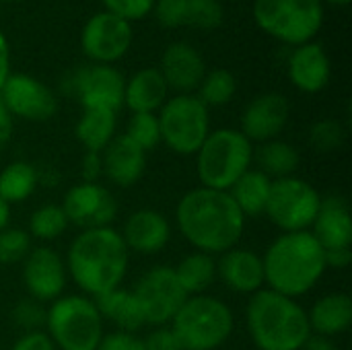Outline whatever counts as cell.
I'll list each match as a JSON object with an SVG mask.
<instances>
[{
    "label": "cell",
    "mask_w": 352,
    "mask_h": 350,
    "mask_svg": "<svg viewBox=\"0 0 352 350\" xmlns=\"http://www.w3.org/2000/svg\"><path fill=\"white\" fill-rule=\"evenodd\" d=\"M101 2L107 12H111L128 23H134V21L146 19L153 12L157 0H101Z\"/></svg>",
    "instance_id": "obj_39"
},
{
    "label": "cell",
    "mask_w": 352,
    "mask_h": 350,
    "mask_svg": "<svg viewBox=\"0 0 352 350\" xmlns=\"http://www.w3.org/2000/svg\"><path fill=\"white\" fill-rule=\"evenodd\" d=\"M8 223H10V204H6L0 198V233L8 227Z\"/></svg>",
    "instance_id": "obj_49"
},
{
    "label": "cell",
    "mask_w": 352,
    "mask_h": 350,
    "mask_svg": "<svg viewBox=\"0 0 352 350\" xmlns=\"http://www.w3.org/2000/svg\"><path fill=\"white\" fill-rule=\"evenodd\" d=\"M291 105L283 93L270 91L252 99L241 113L239 132L254 142H270L276 140L289 124Z\"/></svg>",
    "instance_id": "obj_17"
},
{
    "label": "cell",
    "mask_w": 352,
    "mask_h": 350,
    "mask_svg": "<svg viewBox=\"0 0 352 350\" xmlns=\"http://www.w3.org/2000/svg\"><path fill=\"white\" fill-rule=\"evenodd\" d=\"M97 350H144V342L138 334L116 330V332L103 334Z\"/></svg>",
    "instance_id": "obj_41"
},
{
    "label": "cell",
    "mask_w": 352,
    "mask_h": 350,
    "mask_svg": "<svg viewBox=\"0 0 352 350\" xmlns=\"http://www.w3.org/2000/svg\"><path fill=\"white\" fill-rule=\"evenodd\" d=\"M171 330L182 350H219L233 334L231 307L212 295H194L184 301Z\"/></svg>",
    "instance_id": "obj_6"
},
{
    "label": "cell",
    "mask_w": 352,
    "mask_h": 350,
    "mask_svg": "<svg viewBox=\"0 0 352 350\" xmlns=\"http://www.w3.org/2000/svg\"><path fill=\"white\" fill-rule=\"evenodd\" d=\"M118 111L109 109H82L76 122L74 136L89 153H101L116 136Z\"/></svg>",
    "instance_id": "obj_28"
},
{
    "label": "cell",
    "mask_w": 352,
    "mask_h": 350,
    "mask_svg": "<svg viewBox=\"0 0 352 350\" xmlns=\"http://www.w3.org/2000/svg\"><path fill=\"white\" fill-rule=\"evenodd\" d=\"M352 262V250L351 248H338V250H328L326 252V266L328 268H336V270H344L349 268Z\"/></svg>",
    "instance_id": "obj_45"
},
{
    "label": "cell",
    "mask_w": 352,
    "mask_h": 350,
    "mask_svg": "<svg viewBox=\"0 0 352 350\" xmlns=\"http://www.w3.org/2000/svg\"><path fill=\"white\" fill-rule=\"evenodd\" d=\"M161 142L175 155H196L210 134V111L194 95H173L157 111Z\"/></svg>",
    "instance_id": "obj_9"
},
{
    "label": "cell",
    "mask_w": 352,
    "mask_h": 350,
    "mask_svg": "<svg viewBox=\"0 0 352 350\" xmlns=\"http://www.w3.org/2000/svg\"><path fill=\"white\" fill-rule=\"evenodd\" d=\"M237 93V78L227 68L206 70L198 91L194 93L206 107H223L233 101Z\"/></svg>",
    "instance_id": "obj_32"
},
{
    "label": "cell",
    "mask_w": 352,
    "mask_h": 350,
    "mask_svg": "<svg viewBox=\"0 0 352 350\" xmlns=\"http://www.w3.org/2000/svg\"><path fill=\"white\" fill-rule=\"evenodd\" d=\"M175 225L196 252L221 256L239 245L245 231V217L229 192L200 186L179 198Z\"/></svg>",
    "instance_id": "obj_1"
},
{
    "label": "cell",
    "mask_w": 352,
    "mask_h": 350,
    "mask_svg": "<svg viewBox=\"0 0 352 350\" xmlns=\"http://www.w3.org/2000/svg\"><path fill=\"white\" fill-rule=\"evenodd\" d=\"M134 144H138L144 153L157 149L161 144V130L157 113H132L124 132Z\"/></svg>",
    "instance_id": "obj_35"
},
{
    "label": "cell",
    "mask_w": 352,
    "mask_h": 350,
    "mask_svg": "<svg viewBox=\"0 0 352 350\" xmlns=\"http://www.w3.org/2000/svg\"><path fill=\"white\" fill-rule=\"evenodd\" d=\"M0 101L12 118L25 122H47L58 111L56 93L43 80L25 72H10L0 91Z\"/></svg>",
    "instance_id": "obj_13"
},
{
    "label": "cell",
    "mask_w": 352,
    "mask_h": 350,
    "mask_svg": "<svg viewBox=\"0 0 352 350\" xmlns=\"http://www.w3.org/2000/svg\"><path fill=\"white\" fill-rule=\"evenodd\" d=\"M12 132H14V118L10 116V111L0 101V151H4L8 146Z\"/></svg>",
    "instance_id": "obj_46"
},
{
    "label": "cell",
    "mask_w": 352,
    "mask_h": 350,
    "mask_svg": "<svg viewBox=\"0 0 352 350\" xmlns=\"http://www.w3.org/2000/svg\"><path fill=\"white\" fill-rule=\"evenodd\" d=\"M287 74L293 87L301 93L316 95L324 91L332 76L330 56L318 41L293 47L287 60Z\"/></svg>",
    "instance_id": "obj_19"
},
{
    "label": "cell",
    "mask_w": 352,
    "mask_h": 350,
    "mask_svg": "<svg viewBox=\"0 0 352 350\" xmlns=\"http://www.w3.org/2000/svg\"><path fill=\"white\" fill-rule=\"evenodd\" d=\"M322 206L320 192L301 177H283L272 182L266 217L283 233L309 231Z\"/></svg>",
    "instance_id": "obj_10"
},
{
    "label": "cell",
    "mask_w": 352,
    "mask_h": 350,
    "mask_svg": "<svg viewBox=\"0 0 352 350\" xmlns=\"http://www.w3.org/2000/svg\"><path fill=\"white\" fill-rule=\"evenodd\" d=\"M134 39L132 23L101 10L87 19L80 31V50L91 64H116L122 60Z\"/></svg>",
    "instance_id": "obj_12"
},
{
    "label": "cell",
    "mask_w": 352,
    "mask_h": 350,
    "mask_svg": "<svg viewBox=\"0 0 352 350\" xmlns=\"http://www.w3.org/2000/svg\"><path fill=\"white\" fill-rule=\"evenodd\" d=\"M80 175L82 182H99L103 177V163H101V153H89L85 151L82 161H80Z\"/></svg>",
    "instance_id": "obj_43"
},
{
    "label": "cell",
    "mask_w": 352,
    "mask_h": 350,
    "mask_svg": "<svg viewBox=\"0 0 352 350\" xmlns=\"http://www.w3.org/2000/svg\"><path fill=\"white\" fill-rule=\"evenodd\" d=\"M245 326L258 350H301L311 336L307 309L297 299L270 289L250 297Z\"/></svg>",
    "instance_id": "obj_4"
},
{
    "label": "cell",
    "mask_w": 352,
    "mask_h": 350,
    "mask_svg": "<svg viewBox=\"0 0 352 350\" xmlns=\"http://www.w3.org/2000/svg\"><path fill=\"white\" fill-rule=\"evenodd\" d=\"M159 72L163 74L169 91L177 95L196 93L204 74L206 62L198 47L188 41H173L163 50Z\"/></svg>",
    "instance_id": "obj_18"
},
{
    "label": "cell",
    "mask_w": 352,
    "mask_h": 350,
    "mask_svg": "<svg viewBox=\"0 0 352 350\" xmlns=\"http://www.w3.org/2000/svg\"><path fill=\"white\" fill-rule=\"evenodd\" d=\"M31 250V235L27 231L6 227L0 233V264H23Z\"/></svg>",
    "instance_id": "obj_36"
},
{
    "label": "cell",
    "mask_w": 352,
    "mask_h": 350,
    "mask_svg": "<svg viewBox=\"0 0 352 350\" xmlns=\"http://www.w3.org/2000/svg\"><path fill=\"white\" fill-rule=\"evenodd\" d=\"M301 350H340L338 344L332 340V338H326V336H318V334H311L307 338V342L303 344Z\"/></svg>",
    "instance_id": "obj_48"
},
{
    "label": "cell",
    "mask_w": 352,
    "mask_h": 350,
    "mask_svg": "<svg viewBox=\"0 0 352 350\" xmlns=\"http://www.w3.org/2000/svg\"><path fill=\"white\" fill-rule=\"evenodd\" d=\"M311 334L334 338L352 326V299L349 293H328L307 311Z\"/></svg>",
    "instance_id": "obj_25"
},
{
    "label": "cell",
    "mask_w": 352,
    "mask_h": 350,
    "mask_svg": "<svg viewBox=\"0 0 352 350\" xmlns=\"http://www.w3.org/2000/svg\"><path fill=\"white\" fill-rule=\"evenodd\" d=\"M23 285L31 299L39 303H52L62 297L68 272L64 258L50 245L33 248L23 260Z\"/></svg>",
    "instance_id": "obj_16"
},
{
    "label": "cell",
    "mask_w": 352,
    "mask_h": 350,
    "mask_svg": "<svg viewBox=\"0 0 352 350\" xmlns=\"http://www.w3.org/2000/svg\"><path fill=\"white\" fill-rule=\"evenodd\" d=\"M311 235L320 245L328 250L351 248L352 245V219L349 202L342 196L322 198L320 212L311 225Z\"/></svg>",
    "instance_id": "obj_23"
},
{
    "label": "cell",
    "mask_w": 352,
    "mask_h": 350,
    "mask_svg": "<svg viewBox=\"0 0 352 350\" xmlns=\"http://www.w3.org/2000/svg\"><path fill=\"white\" fill-rule=\"evenodd\" d=\"M93 301H95L97 311L103 318V322L113 324L116 330H120V332L136 334L138 330H142L146 326L142 311H140V305H138L134 293L128 289L118 287L109 293L95 297Z\"/></svg>",
    "instance_id": "obj_26"
},
{
    "label": "cell",
    "mask_w": 352,
    "mask_h": 350,
    "mask_svg": "<svg viewBox=\"0 0 352 350\" xmlns=\"http://www.w3.org/2000/svg\"><path fill=\"white\" fill-rule=\"evenodd\" d=\"M169 99V87L155 66L136 70L124 85V105L132 113H157Z\"/></svg>",
    "instance_id": "obj_24"
},
{
    "label": "cell",
    "mask_w": 352,
    "mask_h": 350,
    "mask_svg": "<svg viewBox=\"0 0 352 350\" xmlns=\"http://www.w3.org/2000/svg\"><path fill=\"white\" fill-rule=\"evenodd\" d=\"M194 157L202 188L229 192L231 186L252 169L254 144L235 128H219L210 130Z\"/></svg>",
    "instance_id": "obj_5"
},
{
    "label": "cell",
    "mask_w": 352,
    "mask_h": 350,
    "mask_svg": "<svg viewBox=\"0 0 352 350\" xmlns=\"http://www.w3.org/2000/svg\"><path fill=\"white\" fill-rule=\"evenodd\" d=\"M10 350H56V347L45 332H27L12 344Z\"/></svg>",
    "instance_id": "obj_44"
},
{
    "label": "cell",
    "mask_w": 352,
    "mask_h": 350,
    "mask_svg": "<svg viewBox=\"0 0 352 350\" xmlns=\"http://www.w3.org/2000/svg\"><path fill=\"white\" fill-rule=\"evenodd\" d=\"M217 278L221 283L239 295H254L262 291L266 285L264 281V264L262 256L248 248H233L219 256L217 260Z\"/></svg>",
    "instance_id": "obj_21"
},
{
    "label": "cell",
    "mask_w": 352,
    "mask_h": 350,
    "mask_svg": "<svg viewBox=\"0 0 352 350\" xmlns=\"http://www.w3.org/2000/svg\"><path fill=\"white\" fill-rule=\"evenodd\" d=\"M124 74L111 64H87L70 78V89L82 109L118 111L124 105Z\"/></svg>",
    "instance_id": "obj_14"
},
{
    "label": "cell",
    "mask_w": 352,
    "mask_h": 350,
    "mask_svg": "<svg viewBox=\"0 0 352 350\" xmlns=\"http://www.w3.org/2000/svg\"><path fill=\"white\" fill-rule=\"evenodd\" d=\"M173 272L188 297L204 295V291H208L212 283L217 281V260L214 256L192 252L179 260Z\"/></svg>",
    "instance_id": "obj_29"
},
{
    "label": "cell",
    "mask_w": 352,
    "mask_h": 350,
    "mask_svg": "<svg viewBox=\"0 0 352 350\" xmlns=\"http://www.w3.org/2000/svg\"><path fill=\"white\" fill-rule=\"evenodd\" d=\"M322 2H328V4H334V6H346V4H351L352 0H322Z\"/></svg>",
    "instance_id": "obj_50"
},
{
    "label": "cell",
    "mask_w": 352,
    "mask_h": 350,
    "mask_svg": "<svg viewBox=\"0 0 352 350\" xmlns=\"http://www.w3.org/2000/svg\"><path fill=\"white\" fill-rule=\"evenodd\" d=\"M103 326L95 301L87 295H62L47 307L45 334L56 350H97Z\"/></svg>",
    "instance_id": "obj_7"
},
{
    "label": "cell",
    "mask_w": 352,
    "mask_h": 350,
    "mask_svg": "<svg viewBox=\"0 0 352 350\" xmlns=\"http://www.w3.org/2000/svg\"><path fill=\"white\" fill-rule=\"evenodd\" d=\"M272 190V179L262 173L260 169L245 171L229 190V196L241 210V215L248 217H262L266 215L268 198Z\"/></svg>",
    "instance_id": "obj_27"
},
{
    "label": "cell",
    "mask_w": 352,
    "mask_h": 350,
    "mask_svg": "<svg viewBox=\"0 0 352 350\" xmlns=\"http://www.w3.org/2000/svg\"><path fill=\"white\" fill-rule=\"evenodd\" d=\"M62 210L68 223L80 229L111 227L118 217V202L113 194L99 182H80L72 186L62 200Z\"/></svg>",
    "instance_id": "obj_15"
},
{
    "label": "cell",
    "mask_w": 352,
    "mask_h": 350,
    "mask_svg": "<svg viewBox=\"0 0 352 350\" xmlns=\"http://www.w3.org/2000/svg\"><path fill=\"white\" fill-rule=\"evenodd\" d=\"M153 12L165 29L186 27V0H157Z\"/></svg>",
    "instance_id": "obj_40"
},
{
    "label": "cell",
    "mask_w": 352,
    "mask_h": 350,
    "mask_svg": "<svg viewBox=\"0 0 352 350\" xmlns=\"http://www.w3.org/2000/svg\"><path fill=\"white\" fill-rule=\"evenodd\" d=\"M225 21L221 0H186V27L212 31Z\"/></svg>",
    "instance_id": "obj_34"
},
{
    "label": "cell",
    "mask_w": 352,
    "mask_h": 350,
    "mask_svg": "<svg viewBox=\"0 0 352 350\" xmlns=\"http://www.w3.org/2000/svg\"><path fill=\"white\" fill-rule=\"evenodd\" d=\"M254 159L258 161L260 171L266 173L272 182L295 175L301 163L299 151L291 142H285L278 138L264 142L258 151H254Z\"/></svg>",
    "instance_id": "obj_30"
},
{
    "label": "cell",
    "mask_w": 352,
    "mask_h": 350,
    "mask_svg": "<svg viewBox=\"0 0 352 350\" xmlns=\"http://www.w3.org/2000/svg\"><path fill=\"white\" fill-rule=\"evenodd\" d=\"M45 316H47V309L43 307V303H39L31 297L21 299L10 311L12 324L19 330H23L25 334L27 332H41V328H45Z\"/></svg>",
    "instance_id": "obj_38"
},
{
    "label": "cell",
    "mask_w": 352,
    "mask_h": 350,
    "mask_svg": "<svg viewBox=\"0 0 352 350\" xmlns=\"http://www.w3.org/2000/svg\"><path fill=\"white\" fill-rule=\"evenodd\" d=\"M68 219L66 212L62 210L60 204H43L33 215L29 217V235L31 239L39 241H54L62 237L68 229Z\"/></svg>",
    "instance_id": "obj_33"
},
{
    "label": "cell",
    "mask_w": 352,
    "mask_h": 350,
    "mask_svg": "<svg viewBox=\"0 0 352 350\" xmlns=\"http://www.w3.org/2000/svg\"><path fill=\"white\" fill-rule=\"evenodd\" d=\"M4 2H23V0H4Z\"/></svg>",
    "instance_id": "obj_51"
},
{
    "label": "cell",
    "mask_w": 352,
    "mask_h": 350,
    "mask_svg": "<svg viewBox=\"0 0 352 350\" xmlns=\"http://www.w3.org/2000/svg\"><path fill=\"white\" fill-rule=\"evenodd\" d=\"M103 175L118 188H132L146 171V153L126 134H116L101 151Z\"/></svg>",
    "instance_id": "obj_22"
},
{
    "label": "cell",
    "mask_w": 352,
    "mask_h": 350,
    "mask_svg": "<svg viewBox=\"0 0 352 350\" xmlns=\"http://www.w3.org/2000/svg\"><path fill=\"white\" fill-rule=\"evenodd\" d=\"M120 235L128 252L140 256H155L163 252L165 245L169 243L171 225L163 212L155 208H140L126 219Z\"/></svg>",
    "instance_id": "obj_20"
},
{
    "label": "cell",
    "mask_w": 352,
    "mask_h": 350,
    "mask_svg": "<svg viewBox=\"0 0 352 350\" xmlns=\"http://www.w3.org/2000/svg\"><path fill=\"white\" fill-rule=\"evenodd\" d=\"M264 281L270 291L299 299L326 274V250L311 231L280 233L264 252Z\"/></svg>",
    "instance_id": "obj_3"
},
{
    "label": "cell",
    "mask_w": 352,
    "mask_h": 350,
    "mask_svg": "<svg viewBox=\"0 0 352 350\" xmlns=\"http://www.w3.org/2000/svg\"><path fill=\"white\" fill-rule=\"evenodd\" d=\"M8 76H10V45L6 35L0 31V91Z\"/></svg>",
    "instance_id": "obj_47"
},
{
    "label": "cell",
    "mask_w": 352,
    "mask_h": 350,
    "mask_svg": "<svg viewBox=\"0 0 352 350\" xmlns=\"http://www.w3.org/2000/svg\"><path fill=\"white\" fill-rule=\"evenodd\" d=\"M39 186V173L29 161H12L0 171V198L6 204L27 200Z\"/></svg>",
    "instance_id": "obj_31"
},
{
    "label": "cell",
    "mask_w": 352,
    "mask_h": 350,
    "mask_svg": "<svg viewBox=\"0 0 352 350\" xmlns=\"http://www.w3.org/2000/svg\"><path fill=\"white\" fill-rule=\"evenodd\" d=\"M252 14L260 31L291 47L316 41L326 19L322 0H254Z\"/></svg>",
    "instance_id": "obj_8"
},
{
    "label": "cell",
    "mask_w": 352,
    "mask_h": 350,
    "mask_svg": "<svg viewBox=\"0 0 352 350\" xmlns=\"http://www.w3.org/2000/svg\"><path fill=\"white\" fill-rule=\"evenodd\" d=\"M235 2H243V0H235Z\"/></svg>",
    "instance_id": "obj_52"
},
{
    "label": "cell",
    "mask_w": 352,
    "mask_h": 350,
    "mask_svg": "<svg viewBox=\"0 0 352 350\" xmlns=\"http://www.w3.org/2000/svg\"><path fill=\"white\" fill-rule=\"evenodd\" d=\"M66 272L91 299L122 287L130 252L113 227L82 229L68 245Z\"/></svg>",
    "instance_id": "obj_2"
},
{
    "label": "cell",
    "mask_w": 352,
    "mask_h": 350,
    "mask_svg": "<svg viewBox=\"0 0 352 350\" xmlns=\"http://www.w3.org/2000/svg\"><path fill=\"white\" fill-rule=\"evenodd\" d=\"M309 142L318 153L338 151L344 142V128L338 120H318L309 130Z\"/></svg>",
    "instance_id": "obj_37"
},
{
    "label": "cell",
    "mask_w": 352,
    "mask_h": 350,
    "mask_svg": "<svg viewBox=\"0 0 352 350\" xmlns=\"http://www.w3.org/2000/svg\"><path fill=\"white\" fill-rule=\"evenodd\" d=\"M144 350H182L171 326H157L153 332H148L146 338H142Z\"/></svg>",
    "instance_id": "obj_42"
},
{
    "label": "cell",
    "mask_w": 352,
    "mask_h": 350,
    "mask_svg": "<svg viewBox=\"0 0 352 350\" xmlns=\"http://www.w3.org/2000/svg\"><path fill=\"white\" fill-rule=\"evenodd\" d=\"M132 293L140 305L144 324L151 328L169 326L188 299L171 266H155L146 270Z\"/></svg>",
    "instance_id": "obj_11"
}]
</instances>
